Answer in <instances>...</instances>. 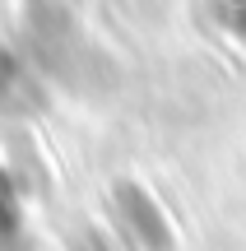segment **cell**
I'll use <instances>...</instances> for the list:
<instances>
[{
  "instance_id": "1",
  "label": "cell",
  "mask_w": 246,
  "mask_h": 251,
  "mask_svg": "<svg viewBox=\"0 0 246 251\" xmlns=\"http://www.w3.org/2000/svg\"><path fill=\"white\" fill-rule=\"evenodd\" d=\"M112 191H116L121 219L130 224V233H135L149 251H167V247H172V228H167L163 209L149 200V191H144V186H135V181H116Z\"/></svg>"
},
{
  "instance_id": "2",
  "label": "cell",
  "mask_w": 246,
  "mask_h": 251,
  "mask_svg": "<svg viewBox=\"0 0 246 251\" xmlns=\"http://www.w3.org/2000/svg\"><path fill=\"white\" fill-rule=\"evenodd\" d=\"M42 102V84H37L33 65L23 56H14L9 47H0V112L5 117H23Z\"/></svg>"
},
{
  "instance_id": "3",
  "label": "cell",
  "mask_w": 246,
  "mask_h": 251,
  "mask_svg": "<svg viewBox=\"0 0 246 251\" xmlns=\"http://www.w3.org/2000/svg\"><path fill=\"white\" fill-rule=\"evenodd\" d=\"M19 233H23V214H19V191H14V181H9V172L0 168V251L23 247V242H19Z\"/></svg>"
},
{
  "instance_id": "4",
  "label": "cell",
  "mask_w": 246,
  "mask_h": 251,
  "mask_svg": "<svg viewBox=\"0 0 246 251\" xmlns=\"http://www.w3.org/2000/svg\"><path fill=\"white\" fill-rule=\"evenodd\" d=\"M14 251H23V247H14Z\"/></svg>"
}]
</instances>
